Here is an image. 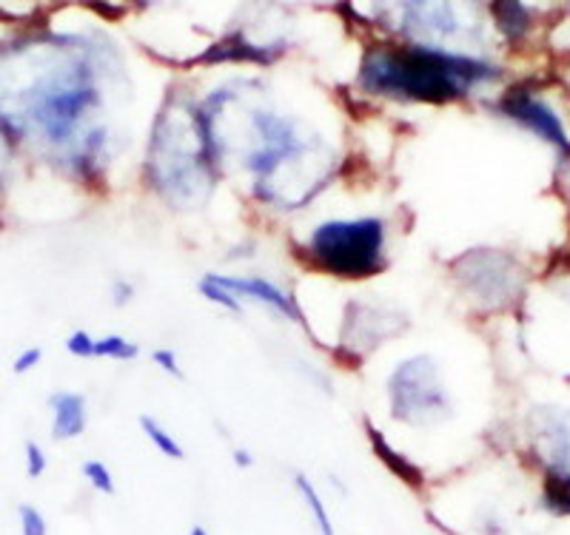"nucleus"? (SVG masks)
Here are the masks:
<instances>
[{"mask_svg":"<svg viewBox=\"0 0 570 535\" xmlns=\"http://www.w3.org/2000/svg\"><path fill=\"white\" fill-rule=\"evenodd\" d=\"M78 34H49L46 40L9 46L0 71L12 80L0 83V131L7 137H40L66 146L83 117L100 106V89L89 58L75 55Z\"/></svg>","mask_w":570,"mask_h":535,"instance_id":"f257e3e1","label":"nucleus"},{"mask_svg":"<svg viewBox=\"0 0 570 535\" xmlns=\"http://www.w3.org/2000/svg\"><path fill=\"white\" fill-rule=\"evenodd\" d=\"M502 69L488 60L448 52L442 46H376L360 63V89L414 103H454L473 86L497 83Z\"/></svg>","mask_w":570,"mask_h":535,"instance_id":"f03ea898","label":"nucleus"},{"mask_svg":"<svg viewBox=\"0 0 570 535\" xmlns=\"http://www.w3.org/2000/svg\"><path fill=\"white\" fill-rule=\"evenodd\" d=\"M146 177L171 202L197 200V188H212L217 177V155L208 140L197 106L171 103V120L157 117L151 135Z\"/></svg>","mask_w":570,"mask_h":535,"instance_id":"7ed1b4c3","label":"nucleus"},{"mask_svg":"<svg viewBox=\"0 0 570 535\" xmlns=\"http://www.w3.org/2000/svg\"><path fill=\"white\" fill-rule=\"evenodd\" d=\"M383 251L385 222L380 217L323 222L308 239L312 262L343 279H365L383 271Z\"/></svg>","mask_w":570,"mask_h":535,"instance_id":"20e7f679","label":"nucleus"},{"mask_svg":"<svg viewBox=\"0 0 570 535\" xmlns=\"http://www.w3.org/2000/svg\"><path fill=\"white\" fill-rule=\"evenodd\" d=\"M391 416L409 427L434 425L451 413V399L440 379L434 356H411L389 376Z\"/></svg>","mask_w":570,"mask_h":535,"instance_id":"39448f33","label":"nucleus"},{"mask_svg":"<svg viewBox=\"0 0 570 535\" xmlns=\"http://www.w3.org/2000/svg\"><path fill=\"white\" fill-rule=\"evenodd\" d=\"M454 274L462 288L471 290L473 297L491 308L505 305L522 288L517 259L511 254L493 251V248H476L471 254H462L454 262Z\"/></svg>","mask_w":570,"mask_h":535,"instance_id":"423d86ee","label":"nucleus"},{"mask_svg":"<svg viewBox=\"0 0 570 535\" xmlns=\"http://www.w3.org/2000/svg\"><path fill=\"white\" fill-rule=\"evenodd\" d=\"M497 111L513 123H519L522 129L533 131L537 137H542L548 146H553L559 155V160H564V166L570 168V137L564 129L562 117L557 115L548 100H542L539 95H533L531 89H511L502 100L497 103Z\"/></svg>","mask_w":570,"mask_h":535,"instance_id":"0eeeda50","label":"nucleus"},{"mask_svg":"<svg viewBox=\"0 0 570 535\" xmlns=\"http://www.w3.org/2000/svg\"><path fill=\"white\" fill-rule=\"evenodd\" d=\"M402 34L416 46H431V40H448L460 32L454 3H402Z\"/></svg>","mask_w":570,"mask_h":535,"instance_id":"6e6552de","label":"nucleus"},{"mask_svg":"<svg viewBox=\"0 0 570 535\" xmlns=\"http://www.w3.org/2000/svg\"><path fill=\"white\" fill-rule=\"evenodd\" d=\"M214 283L223 285L226 290H232L234 297L254 299V303H263L268 308H274L277 314L288 316V319H297L299 323V308L292 303V297L285 294L283 288H277L274 283L263 277H223V274H212Z\"/></svg>","mask_w":570,"mask_h":535,"instance_id":"1a4fd4ad","label":"nucleus"},{"mask_svg":"<svg viewBox=\"0 0 570 535\" xmlns=\"http://www.w3.org/2000/svg\"><path fill=\"white\" fill-rule=\"evenodd\" d=\"M283 49H272V46H257L248 43L240 32L228 34V38L217 40L206 49V52L197 58V63L206 66H220V63H259V66H272L274 60L279 58Z\"/></svg>","mask_w":570,"mask_h":535,"instance_id":"9d476101","label":"nucleus"},{"mask_svg":"<svg viewBox=\"0 0 570 535\" xmlns=\"http://www.w3.org/2000/svg\"><path fill=\"white\" fill-rule=\"evenodd\" d=\"M49 410H52V436L60 442L78 439L86 430V399L71 390H58L49 396Z\"/></svg>","mask_w":570,"mask_h":535,"instance_id":"9b49d317","label":"nucleus"},{"mask_svg":"<svg viewBox=\"0 0 570 535\" xmlns=\"http://www.w3.org/2000/svg\"><path fill=\"white\" fill-rule=\"evenodd\" d=\"M365 430H368V439H371V447H374V456L380 458V462H383V465L389 467V470L394 473L396 478H402V482L409 484V487L420 491L422 484H425V476H422L420 467H416L414 462H409V458L402 456V453H396L394 447L389 445V439H385L383 433L371 425V419H365Z\"/></svg>","mask_w":570,"mask_h":535,"instance_id":"f8f14e48","label":"nucleus"},{"mask_svg":"<svg viewBox=\"0 0 570 535\" xmlns=\"http://www.w3.org/2000/svg\"><path fill=\"white\" fill-rule=\"evenodd\" d=\"M380 323H383V316L376 314L371 305L365 303H351L348 305V314H345V330H343V339L345 343H368L371 345H380L383 343V336H389L385 330H380Z\"/></svg>","mask_w":570,"mask_h":535,"instance_id":"ddd939ff","label":"nucleus"},{"mask_svg":"<svg viewBox=\"0 0 570 535\" xmlns=\"http://www.w3.org/2000/svg\"><path fill=\"white\" fill-rule=\"evenodd\" d=\"M491 12L497 18L493 23L502 32V38L511 40V43H519V40L528 38V32H531L533 18L525 3H519V0H497V3H491Z\"/></svg>","mask_w":570,"mask_h":535,"instance_id":"4468645a","label":"nucleus"},{"mask_svg":"<svg viewBox=\"0 0 570 535\" xmlns=\"http://www.w3.org/2000/svg\"><path fill=\"white\" fill-rule=\"evenodd\" d=\"M294 487H297V493L303 496L305 507H308V513L314 516V524H317L320 535H337L334 533V524H331V516L328 509H325V502L320 498L317 487H314L312 482H308V476H303V473H297L294 476Z\"/></svg>","mask_w":570,"mask_h":535,"instance_id":"2eb2a0df","label":"nucleus"},{"mask_svg":"<svg viewBox=\"0 0 570 535\" xmlns=\"http://www.w3.org/2000/svg\"><path fill=\"white\" fill-rule=\"evenodd\" d=\"M542 502L557 516H570V473H548L544 476Z\"/></svg>","mask_w":570,"mask_h":535,"instance_id":"dca6fc26","label":"nucleus"},{"mask_svg":"<svg viewBox=\"0 0 570 535\" xmlns=\"http://www.w3.org/2000/svg\"><path fill=\"white\" fill-rule=\"evenodd\" d=\"M140 427H142V433L149 436L151 445H155L163 456L177 458V462H183V458H186V450L180 447V442H177L175 436H171V433L160 425V422L151 419V416H140Z\"/></svg>","mask_w":570,"mask_h":535,"instance_id":"f3484780","label":"nucleus"},{"mask_svg":"<svg viewBox=\"0 0 570 535\" xmlns=\"http://www.w3.org/2000/svg\"><path fill=\"white\" fill-rule=\"evenodd\" d=\"M137 354H140V348H137L135 343H129L126 336H104V339H98L95 343V356H106V359H137Z\"/></svg>","mask_w":570,"mask_h":535,"instance_id":"a211bd4d","label":"nucleus"},{"mask_svg":"<svg viewBox=\"0 0 570 535\" xmlns=\"http://www.w3.org/2000/svg\"><path fill=\"white\" fill-rule=\"evenodd\" d=\"M197 288H200V294H203V297L208 299V303L220 305V308L232 310V314H243V305H240V299L234 297L232 290H226V288H223V285H217V283H214V277H212V274H206V277L200 279V285H197Z\"/></svg>","mask_w":570,"mask_h":535,"instance_id":"6ab92c4d","label":"nucleus"},{"mask_svg":"<svg viewBox=\"0 0 570 535\" xmlns=\"http://www.w3.org/2000/svg\"><path fill=\"white\" fill-rule=\"evenodd\" d=\"M83 476L89 478V484L95 487V491L106 493V496L115 493V478H111V470L104 465V462H86Z\"/></svg>","mask_w":570,"mask_h":535,"instance_id":"aec40b11","label":"nucleus"},{"mask_svg":"<svg viewBox=\"0 0 570 535\" xmlns=\"http://www.w3.org/2000/svg\"><path fill=\"white\" fill-rule=\"evenodd\" d=\"M18 516H20V535H46L49 533L43 513H40V509H35L32 504H20Z\"/></svg>","mask_w":570,"mask_h":535,"instance_id":"412c9836","label":"nucleus"},{"mask_svg":"<svg viewBox=\"0 0 570 535\" xmlns=\"http://www.w3.org/2000/svg\"><path fill=\"white\" fill-rule=\"evenodd\" d=\"M95 343H98V339H91L86 330H75V334L66 339V350H69L71 356H80V359H91V356H95Z\"/></svg>","mask_w":570,"mask_h":535,"instance_id":"4be33fe9","label":"nucleus"},{"mask_svg":"<svg viewBox=\"0 0 570 535\" xmlns=\"http://www.w3.org/2000/svg\"><path fill=\"white\" fill-rule=\"evenodd\" d=\"M151 361H155V365L160 370H166V374H169V376H175V379H183V370H180V365H177L175 350L157 348L155 354H151Z\"/></svg>","mask_w":570,"mask_h":535,"instance_id":"5701e85b","label":"nucleus"},{"mask_svg":"<svg viewBox=\"0 0 570 535\" xmlns=\"http://www.w3.org/2000/svg\"><path fill=\"white\" fill-rule=\"evenodd\" d=\"M27 473L29 478H40L46 473V453L35 442H27Z\"/></svg>","mask_w":570,"mask_h":535,"instance_id":"b1692460","label":"nucleus"},{"mask_svg":"<svg viewBox=\"0 0 570 535\" xmlns=\"http://www.w3.org/2000/svg\"><path fill=\"white\" fill-rule=\"evenodd\" d=\"M43 359V350L40 348H29V350H23V354L18 356V359L12 361V370L14 374H29V370L32 368H38V361Z\"/></svg>","mask_w":570,"mask_h":535,"instance_id":"393cba45","label":"nucleus"},{"mask_svg":"<svg viewBox=\"0 0 570 535\" xmlns=\"http://www.w3.org/2000/svg\"><path fill=\"white\" fill-rule=\"evenodd\" d=\"M131 297H135V288H131V283H124V279H117V283H115V297H111V303H115L117 308H124L126 303H131Z\"/></svg>","mask_w":570,"mask_h":535,"instance_id":"a878e982","label":"nucleus"},{"mask_svg":"<svg viewBox=\"0 0 570 535\" xmlns=\"http://www.w3.org/2000/svg\"><path fill=\"white\" fill-rule=\"evenodd\" d=\"M232 458H234V465L243 467V470H246V467H254V456L248 450H243V447H237V450L232 453Z\"/></svg>","mask_w":570,"mask_h":535,"instance_id":"bb28decb","label":"nucleus"},{"mask_svg":"<svg viewBox=\"0 0 570 535\" xmlns=\"http://www.w3.org/2000/svg\"><path fill=\"white\" fill-rule=\"evenodd\" d=\"M7 157H9V146H7V135L0 131V180L7 175Z\"/></svg>","mask_w":570,"mask_h":535,"instance_id":"cd10ccee","label":"nucleus"},{"mask_svg":"<svg viewBox=\"0 0 570 535\" xmlns=\"http://www.w3.org/2000/svg\"><path fill=\"white\" fill-rule=\"evenodd\" d=\"M188 535H208V533L203 527H191V533H188Z\"/></svg>","mask_w":570,"mask_h":535,"instance_id":"c85d7f7f","label":"nucleus"}]
</instances>
